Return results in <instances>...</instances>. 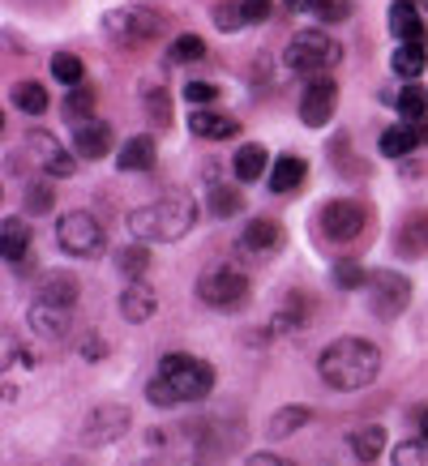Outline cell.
Here are the masks:
<instances>
[{
  "label": "cell",
  "mask_w": 428,
  "mask_h": 466,
  "mask_svg": "<svg viewBox=\"0 0 428 466\" xmlns=\"http://www.w3.org/2000/svg\"><path fill=\"white\" fill-rule=\"evenodd\" d=\"M214 390V368L206 360H193V355L176 351L158 360V372L146 385V398L155 407H180V402H198Z\"/></svg>",
  "instance_id": "6da1fadb"
},
{
  "label": "cell",
  "mask_w": 428,
  "mask_h": 466,
  "mask_svg": "<svg viewBox=\"0 0 428 466\" xmlns=\"http://www.w3.org/2000/svg\"><path fill=\"white\" fill-rule=\"evenodd\" d=\"M317 372H321V381L330 390H342V394H352V390H364V385L377 381V372H382V355L377 347L364 339H339L330 342L321 360H317Z\"/></svg>",
  "instance_id": "7a4b0ae2"
},
{
  "label": "cell",
  "mask_w": 428,
  "mask_h": 466,
  "mask_svg": "<svg viewBox=\"0 0 428 466\" xmlns=\"http://www.w3.org/2000/svg\"><path fill=\"white\" fill-rule=\"evenodd\" d=\"M198 223V206L189 193H168V198L150 201L142 210L128 214V231H133V240L142 244H171L189 236Z\"/></svg>",
  "instance_id": "3957f363"
},
{
  "label": "cell",
  "mask_w": 428,
  "mask_h": 466,
  "mask_svg": "<svg viewBox=\"0 0 428 466\" xmlns=\"http://www.w3.org/2000/svg\"><path fill=\"white\" fill-rule=\"evenodd\" d=\"M103 30L112 35L120 47H146V43H155L168 22L158 9L150 5H125V9H112V14H103Z\"/></svg>",
  "instance_id": "277c9868"
},
{
  "label": "cell",
  "mask_w": 428,
  "mask_h": 466,
  "mask_svg": "<svg viewBox=\"0 0 428 466\" xmlns=\"http://www.w3.org/2000/svg\"><path fill=\"white\" fill-rule=\"evenodd\" d=\"M339 60H342V47L330 39L326 30H300L283 52V65L296 73H321L330 65H339Z\"/></svg>",
  "instance_id": "5b68a950"
},
{
  "label": "cell",
  "mask_w": 428,
  "mask_h": 466,
  "mask_svg": "<svg viewBox=\"0 0 428 466\" xmlns=\"http://www.w3.org/2000/svg\"><path fill=\"white\" fill-rule=\"evenodd\" d=\"M198 299L201 304H210L219 312H231L240 309L244 299H249V274L244 269H210V274H201L198 279Z\"/></svg>",
  "instance_id": "8992f818"
},
{
  "label": "cell",
  "mask_w": 428,
  "mask_h": 466,
  "mask_svg": "<svg viewBox=\"0 0 428 466\" xmlns=\"http://www.w3.org/2000/svg\"><path fill=\"white\" fill-rule=\"evenodd\" d=\"M412 304V283L403 279L399 269H377L369 279V309L377 321H394L403 317V309Z\"/></svg>",
  "instance_id": "52a82bcc"
},
{
  "label": "cell",
  "mask_w": 428,
  "mask_h": 466,
  "mask_svg": "<svg viewBox=\"0 0 428 466\" xmlns=\"http://www.w3.org/2000/svg\"><path fill=\"white\" fill-rule=\"evenodd\" d=\"M56 240L69 257H99L103 253V227L95 214L86 210H69L56 223Z\"/></svg>",
  "instance_id": "ba28073f"
},
{
  "label": "cell",
  "mask_w": 428,
  "mask_h": 466,
  "mask_svg": "<svg viewBox=\"0 0 428 466\" xmlns=\"http://www.w3.org/2000/svg\"><path fill=\"white\" fill-rule=\"evenodd\" d=\"M364 223H369V214L352 198H339V201H326V206H321V231H326V240H334V244L360 240Z\"/></svg>",
  "instance_id": "9c48e42d"
},
{
  "label": "cell",
  "mask_w": 428,
  "mask_h": 466,
  "mask_svg": "<svg viewBox=\"0 0 428 466\" xmlns=\"http://www.w3.org/2000/svg\"><path fill=\"white\" fill-rule=\"evenodd\" d=\"M128 424H133L128 407H120V402H107V407H95L90 415H86L82 441H86V445H112V441H120L128 432Z\"/></svg>",
  "instance_id": "30bf717a"
},
{
  "label": "cell",
  "mask_w": 428,
  "mask_h": 466,
  "mask_svg": "<svg viewBox=\"0 0 428 466\" xmlns=\"http://www.w3.org/2000/svg\"><path fill=\"white\" fill-rule=\"evenodd\" d=\"M334 103H339V86H334V77H326V73H317V77H309V86H304V99H300V120L309 128H321L334 116Z\"/></svg>",
  "instance_id": "8fae6325"
},
{
  "label": "cell",
  "mask_w": 428,
  "mask_h": 466,
  "mask_svg": "<svg viewBox=\"0 0 428 466\" xmlns=\"http://www.w3.org/2000/svg\"><path fill=\"white\" fill-rule=\"evenodd\" d=\"M26 321L30 329L39 334V339H65L69 334V325H73V309H60V304H30L26 312Z\"/></svg>",
  "instance_id": "7c38bea8"
},
{
  "label": "cell",
  "mask_w": 428,
  "mask_h": 466,
  "mask_svg": "<svg viewBox=\"0 0 428 466\" xmlns=\"http://www.w3.org/2000/svg\"><path fill=\"white\" fill-rule=\"evenodd\" d=\"M189 128H193L198 137H210V142H228V137L240 133V125H236L228 112H214V107H198V112L189 116Z\"/></svg>",
  "instance_id": "4fadbf2b"
},
{
  "label": "cell",
  "mask_w": 428,
  "mask_h": 466,
  "mask_svg": "<svg viewBox=\"0 0 428 466\" xmlns=\"http://www.w3.org/2000/svg\"><path fill=\"white\" fill-rule=\"evenodd\" d=\"M403 257H424L428 253V210H412L399 223V240H394Z\"/></svg>",
  "instance_id": "5bb4252c"
},
{
  "label": "cell",
  "mask_w": 428,
  "mask_h": 466,
  "mask_svg": "<svg viewBox=\"0 0 428 466\" xmlns=\"http://www.w3.org/2000/svg\"><path fill=\"white\" fill-rule=\"evenodd\" d=\"M77 291H82V283H77V274H69V269L43 274V283H39L43 304H60V309H73V304H77Z\"/></svg>",
  "instance_id": "9a60e30c"
},
{
  "label": "cell",
  "mask_w": 428,
  "mask_h": 466,
  "mask_svg": "<svg viewBox=\"0 0 428 466\" xmlns=\"http://www.w3.org/2000/svg\"><path fill=\"white\" fill-rule=\"evenodd\" d=\"M390 35L399 43H424V17H420V9H415L412 0H399L394 9H390Z\"/></svg>",
  "instance_id": "2e32d148"
},
{
  "label": "cell",
  "mask_w": 428,
  "mask_h": 466,
  "mask_svg": "<svg viewBox=\"0 0 428 466\" xmlns=\"http://www.w3.org/2000/svg\"><path fill=\"white\" fill-rule=\"evenodd\" d=\"M155 309H158V296L142 283V279L125 287V296H120V317H125V321L142 325V321H150V317H155Z\"/></svg>",
  "instance_id": "e0dca14e"
},
{
  "label": "cell",
  "mask_w": 428,
  "mask_h": 466,
  "mask_svg": "<svg viewBox=\"0 0 428 466\" xmlns=\"http://www.w3.org/2000/svg\"><path fill=\"white\" fill-rule=\"evenodd\" d=\"M73 150H77L82 158H103L107 150H112V128L99 125V120L77 125V133H73Z\"/></svg>",
  "instance_id": "ac0fdd59"
},
{
  "label": "cell",
  "mask_w": 428,
  "mask_h": 466,
  "mask_svg": "<svg viewBox=\"0 0 428 466\" xmlns=\"http://www.w3.org/2000/svg\"><path fill=\"white\" fill-rule=\"evenodd\" d=\"M266 167H270V155H266V146H257V142H244L240 150H236V158H231V171H236L240 184L261 180Z\"/></svg>",
  "instance_id": "d6986e66"
},
{
  "label": "cell",
  "mask_w": 428,
  "mask_h": 466,
  "mask_svg": "<svg viewBox=\"0 0 428 466\" xmlns=\"http://www.w3.org/2000/svg\"><path fill=\"white\" fill-rule=\"evenodd\" d=\"M347 445H352V458H356V462L372 466L377 458H382V450H385V428H382V424L356 428V432L347 437Z\"/></svg>",
  "instance_id": "ffe728a7"
},
{
  "label": "cell",
  "mask_w": 428,
  "mask_h": 466,
  "mask_svg": "<svg viewBox=\"0 0 428 466\" xmlns=\"http://www.w3.org/2000/svg\"><path fill=\"white\" fill-rule=\"evenodd\" d=\"M26 248H30V227L22 223V218H5V223H0V253H5V261L22 266V261H26Z\"/></svg>",
  "instance_id": "44dd1931"
},
{
  "label": "cell",
  "mask_w": 428,
  "mask_h": 466,
  "mask_svg": "<svg viewBox=\"0 0 428 466\" xmlns=\"http://www.w3.org/2000/svg\"><path fill=\"white\" fill-rule=\"evenodd\" d=\"M420 137H424V128H415V125H394V128H385V133H382V155H385V158L412 155L415 146H420Z\"/></svg>",
  "instance_id": "7402d4cb"
},
{
  "label": "cell",
  "mask_w": 428,
  "mask_h": 466,
  "mask_svg": "<svg viewBox=\"0 0 428 466\" xmlns=\"http://www.w3.org/2000/svg\"><path fill=\"white\" fill-rule=\"evenodd\" d=\"M116 167L120 171H150L155 167V142L150 137H133V142L120 146L116 155Z\"/></svg>",
  "instance_id": "603a6c76"
},
{
  "label": "cell",
  "mask_w": 428,
  "mask_h": 466,
  "mask_svg": "<svg viewBox=\"0 0 428 466\" xmlns=\"http://www.w3.org/2000/svg\"><path fill=\"white\" fill-rule=\"evenodd\" d=\"M30 150H39V158H43V167L52 171V176H73V158L65 155V150H60L56 142H52V137H47V133H35V137H30Z\"/></svg>",
  "instance_id": "cb8c5ba5"
},
{
  "label": "cell",
  "mask_w": 428,
  "mask_h": 466,
  "mask_svg": "<svg viewBox=\"0 0 428 466\" xmlns=\"http://www.w3.org/2000/svg\"><path fill=\"white\" fill-rule=\"evenodd\" d=\"M304 158L296 155H283L274 158V171H270V193H291V188H300V180H304Z\"/></svg>",
  "instance_id": "d4e9b609"
},
{
  "label": "cell",
  "mask_w": 428,
  "mask_h": 466,
  "mask_svg": "<svg viewBox=\"0 0 428 466\" xmlns=\"http://www.w3.org/2000/svg\"><path fill=\"white\" fill-rule=\"evenodd\" d=\"M424 65H428L424 43H403L399 52H394V60H390V69L399 73L403 82H415V77L424 73Z\"/></svg>",
  "instance_id": "484cf974"
},
{
  "label": "cell",
  "mask_w": 428,
  "mask_h": 466,
  "mask_svg": "<svg viewBox=\"0 0 428 466\" xmlns=\"http://www.w3.org/2000/svg\"><path fill=\"white\" fill-rule=\"evenodd\" d=\"M279 240H283V227L274 223V218H253V223L244 227V248H253V253L279 248Z\"/></svg>",
  "instance_id": "4316f807"
},
{
  "label": "cell",
  "mask_w": 428,
  "mask_h": 466,
  "mask_svg": "<svg viewBox=\"0 0 428 466\" xmlns=\"http://www.w3.org/2000/svg\"><path fill=\"white\" fill-rule=\"evenodd\" d=\"M394 107L403 112V120H407V125L424 120V112H428V90H424V86H415V82H407L399 95H394Z\"/></svg>",
  "instance_id": "83f0119b"
},
{
  "label": "cell",
  "mask_w": 428,
  "mask_h": 466,
  "mask_svg": "<svg viewBox=\"0 0 428 466\" xmlns=\"http://www.w3.org/2000/svg\"><path fill=\"white\" fill-rule=\"evenodd\" d=\"M9 99H14L17 112H26V116H43V112H47V90H43L39 82H17L14 90H9Z\"/></svg>",
  "instance_id": "f1b7e54d"
},
{
  "label": "cell",
  "mask_w": 428,
  "mask_h": 466,
  "mask_svg": "<svg viewBox=\"0 0 428 466\" xmlns=\"http://www.w3.org/2000/svg\"><path fill=\"white\" fill-rule=\"evenodd\" d=\"M116 269H120L125 279H142L146 269H150V248H146L142 240H133L128 248L116 253Z\"/></svg>",
  "instance_id": "f546056e"
},
{
  "label": "cell",
  "mask_w": 428,
  "mask_h": 466,
  "mask_svg": "<svg viewBox=\"0 0 428 466\" xmlns=\"http://www.w3.org/2000/svg\"><path fill=\"white\" fill-rule=\"evenodd\" d=\"M52 77H56V82H65L69 90H73V86H82V77H86L82 56H73V52H56V56H52Z\"/></svg>",
  "instance_id": "4dcf8cb0"
},
{
  "label": "cell",
  "mask_w": 428,
  "mask_h": 466,
  "mask_svg": "<svg viewBox=\"0 0 428 466\" xmlns=\"http://www.w3.org/2000/svg\"><path fill=\"white\" fill-rule=\"evenodd\" d=\"M309 420H313V410H309V407H283L270 420V437H291V432H296V428H304Z\"/></svg>",
  "instance_id": "1f68e13d"
},
{
  "label": "cell",
  "mask_w": 428,
  "mask_h": 466,
  "mask_svg": "<svg viewBox=\"0 0 428 466\" xmlns=\"http://www.w3.org/2000/svg\"><path fill=\"white\" fill-rule=\"evenodd\" d=\"M206 56V43L198 35H180V39H171L168 47V65H193V60Z\"/></svg>",
  "instance_id": "d6a6232c"
},
{
  "label": "cell",
  "mask_w": 428,
  "mask_h": 466,
  "mask_svg": "<svg viewBox=\"0 0 428 466\" xmlns=\"http://www.w3.org/2000/svg\"><path fill=\"white\" fill-rule=\"evenodd\" d=\"M90 112H95V90H90V86H73L69 99H65V116L86 125V120H90Z\"/></svg>",
  "instance_id": "836d02e7"
},
{
  "label": "cell",
  "mask_w": 428,
  "mask_h": 466,
  "mask_svg": "<svg viewBox=\"0 0 428 466\" xmlns=\"http://www.w3.org/2000/svg\"><path fill=\"white\" fill-rule=\"evenodd\" d=\"M244 198H240V188H228V184H219L210 193V214H219V218H231V214H240Z\"/></svg>",
  "instance_id": "e575fe53"
},
{
  "label": "cell",
  "mask_w": 428,
  "mask_h": 466,
  "mask_svg": "<svg viewBox=\"0 0 428 466\" xmlns=\"http://www.w3.org/2000/svg\"><path fill=\"white\" fill-rule=\"evenodd\" d=\"M304 317H309V299L300 296V291H291V296H287V304H283V317L274 321V329H291V325H300Z\"/></svg>",
  "instance_id": "d590c367"
},
{
  "label": "cell",
  "mask_w": 428,
  "mask_h": 466,
  "mask_svg": "<svg viewBox=\"0 0 428 466\" xmlns=\"http://www.w3.org/2000/svg\"><path fill=\"white\" fill-rule=\"evenodd\" d=\"M369 269L360 266V261H339V266H334V283L339 287H369Z\"/></svg>",
  "instance_id": "8d00e7d4"
},
{
  "label": "cell",
  "mask_w": 428,
  "mask_h": 466,
  "mask_svg": "<svg viewBox=\"0 0 428 466\" xmlns=\"http://www.w3.org/2000/svg\"><path fill=\"white\" fill-rule=\"evenodd\" d=\"M313 17H317V22H326V26L347 22V17H352V0H317Z\"/></svg>",
  "instance_id": "74e56055"
},
{
  "label": "cell",
  "mask_w": 428,
  "mask_h": 466,
  "mask_svg": "<svg viewBox=\"0 0 428 466\" xmlns=\"http://www.w3.org/2000/svg\"><path fill=\"white\" fill-rule=\"evenodd\" d=\"M146 112H150V120H155L158 128H171V95L150 90V95H146Z\"/></svg>",
  "instance_id": "f35d334b"
},
{
  "label": "cell",
  "mask_w": 428,
  "mask_h": 466,
  "mask_svg": "<svg viewBox=\"0 0 428 466\" xmlns=\"http://www.w3.org/2000/svg\"><path fill=\"white\" fill-rule=\"evenodd\" d=\"M424 453H428L424 441H403L394 450V466H424Z\"/></svg>",
  "instance_id": "ab89813d"
},
{
  "label": "cell",
  "mask_w": 428,
  "mask_h": 466,
  "mask_svg": "<svg viewBox=\"0 0 428 466\" xmlns=\"http://www.w3.org/2000/svg\"><path fill=\"white\" fill-rule=\"evenodd\" d=\"M214 22H219V30H240V26H249V22H244V9H240V0H236V5H219V9H214Z\"/></svg>",
  "instance_id": "60d3db41"
},
{
  "label": "cell",
  "mask_w": 428,
  "mask_h": 466,
  "mask_svg": "<svg viewBox=\"0 0 428 466\" xmlns=\"http://www.w3.org/2000/svg\"><path fill=\"white\" fill-rule=\"evenodd\" d=\"M52 201L56 198H52V188H47V184H30L26 188V210L30 214H47L52 210Z\"/></svg>",
  "instance_id": "b9f144b4"
},
{
  "label": "cell",
  "mask_w": 428,
  "mask_h": 466,
  "mask_svg": "<svg viewBox=\"0 0 428 466\" xmlns=\"http://www.w3.org/2000/svg\"><path fill=\"white\" fill-rule=\"evenodd\" d=\"M185 99L198 103V107H214V99H219V86H210V82H189L185 86Z\"/></svg>",
  "instance_id": "7bdbcfd3"
},
{
  "label": "cell",
  "mask_w": 428,
  "mask_h": 466,
  "mask_svg": "<svg viewBox=\"0 0 428 466\" xmlns=\"http://www.w3.org/2000/svg\"><path fill=\"white\" fill-rule=\"evenodd\" d=\"M240 9H244V22L257 26V22H266V17H270L274 0H240Z\"/></svg>",
  "instance_id": "ee69618b"
},
{
  "label": "cell",
  "mask_w": 428,
  "mask_h": 466,
  "mask_svg": "<svg viewBox=\"0 0 428 466\" xmlns=\"http://www.w3.org/2000/svg\"><path fill=\"white\" fill-rule=\"evenodd\" d=\"M244 466H296L291 458H283V453H253Z\"/></svg>",
  "instance_id": "f6af8a7d"
},
{
  "label": "cell",
  "mask_w": 428,
  "mask_h": 466,
  "mask_svg": "<svg viewBox=\"0 0 428 466\" xmlns=\"http://www.w3.org/2000/svg\"><path fill=\"white\" fill-rule=\"evenodd\" d=\"M82 355L86 360H99V355H107V342H103L99 334H90V339L82 342Z\"/></svg>",
  "instance_id": "bcb514c9"
},
{
  "label": "cell",
  "mask_w": 428,
  "mask_h": 466,
  "mask_svg": "<svg viewBox=\"0 0 428 466\" xmlns=\"http://www.w3.org/2000/svg\"><path fill=\"white\" fill-rule=\"evenodd\" d=\"M287 9H291V14H313L317 9V0H283Z\"/></svg>",
  "instance_id": "7dc6e473"
},
{
  "label": "cell",
  "mask_w": 428,
  "mask_h": 466,
  "mask_svg": "<svg viewBox=\"0 0 428 466\" xmlns=\"http://www.w3.org/2000/svg\"><path fill=\"white\" fill-rule=\"evenodd\" d=\"M415 424H420V441L428 445V407H420L415 410Z\"/></svg>",
  "instance_id": "c3c4849f"
},
{
  "label": "cell",
  "mask_w": 428,
  "mask_h": 466,
  "mask_svg": "<svg viewBox=\"0 0 428 466\" xmlns=\"http://www.w3.org/2000/svg\"><path fill=\"white\" fill-rule=\"evenodd\" d=\"M424 9H428V0H424Z\"/></svg>",
  "instance_id": "681fc988"
}]
</instances>
